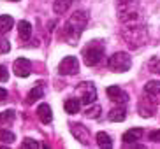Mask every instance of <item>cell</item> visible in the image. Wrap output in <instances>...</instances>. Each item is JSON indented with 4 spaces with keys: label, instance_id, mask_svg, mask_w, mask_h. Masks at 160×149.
Masks as SVG:
<instances>
[{
    "label": "cell",
    "instance_id": "ba28073f",
    "mask_svg": "<svg viewBox=\"0 0 160 149\" xmlns=\"http://www.w3.org/2000/svg\"><path fill=\"white\" fill-rule=\"evenodd\" d=\"M142 133H144L142 128H130V130H127L123 133L122 139H123V142H125V146H132V144H136V140L141 139Z\"/></svg>",
    "mask_w": 160,
    "mask_h": 149
},
{
    "label": "cell",
    "instance_id": "603a6c76",
    "mask_svg": "<svg viewBox=\"0 0 160 149\" xmlns=\"http://www.w3.org/2000/svg\"><path fill=\"white\" fill-rule=\"evenodd\" d=\"M21 147L23 149H37V147H42V146L33 139H25L23 142H21Z\"/></svg>",
    "mask_w": 160,
    "mask_h": 149
},
{
    "label": "cell",
    "instance_id": "9c48e42d",
    "mask_svg": "<svg viewBox=\"0 0 160 149\" xmlns=\"http://www.w3.org/2000/svg\"><path fill=\"white\" fill-rule=\"evenodd\" d=\"M37 116H39V119L44 123V125H49V123L53 121V111H51V107L48 105V103H41L37 107Z\"/></svg>",
    "mask_w": 160,
    "mask_h": 149
},
{
    "label": "cell",
    "instance_id": "9a60e30c",
    "mask_svg": "<svg viewBox=\"0 0 160 149\" xmlns=\"http://www.w3.org/2000/svg\"><path fill=\"white\" fill-rule=\"evenodd\" d=\"M74 0H55V4H53V11L57 14H63L69 11V7L72 5Z\"/></svg>",
    "mask_w": 160,
    "mask_h": 149
},
{
    "label": "cell",
    "instance_id": "44dd1931",
    "mask_svg": "<svg viewBox=\"0 0 160 149\" xmlns=\"http://www.w3.org/2000/svg\"><path fill=\"white\" fill-rule=\"evenodd\" d=\"M100 111H102L100 105H93V107H88L85 111V116L86 118H92V119H97V118L100 116Z\"/></svg>",
    "mask_w": 160,
    "mask_h": 149
},
{
    "label": "cell",
    "instance_id": "4fadbf2b",
    "mask_svg": "<svg viewBox=\"0 0 160 149\" xmlns=\"http://www.w3.org/2000/svg\"><path fill=\"white\" fill-rule=\"evenodd\" d=\"M18 32H19L21 41H28L30 35H32V25H30L28 21H19L18 23Z\"/></svg>",
    "mask_w": 160,
    "mask_h": 149
},
{
    "label": "cell",
    "instance_id": "d4e9b609",
    "mask_svg": "<svg viewBox=\"0 0 160 149\" xmlns=\"http://www.w3.org/2000/svg\"><path fill=\"white\" fill-rule=\"evenodd\" d=\"M150 140L151 142H160V130H153V132H150Z\"/></svg>",
    "mask_w": 160,
    "mask_h": 149
},
{
    "label": "cell",
    "instance_id": "484cf974",
    "mask_svg": "<svg viewBox=\"0 0 160 149\" xmlns=\"http://www.w3.org/2000/svg\"><path fill=\"white\" fill-rule=\"evenodd\" d=\"M7 79H9V74H7V69H5L4 65H0V81H2V83H5Z\"/></svg>",
    "mask_w": 160,
    "mask_h": 149
},
{
    "label": "cell",
    "instance_id": "7a4b0ae2",
    "mask_svg": "<svg viewBox=\"0 0 160 149\" xmlns=\"http://www.w3.org/2000/svg\"><path fill=\"white\" fill-rule=\"evenodd\" d=\"M130 65H132L130 55H128V53H123V51L114 53V55L108 60V67L113 70V72H127V70L130 69Z\"/></svg>",
    "mask_w": 160,
    "mask_h": 149
},
{
    "label": "cell",
    "instance_id": "277c9868",
    "mask_svg": "<svg viewBox=\"0 0 160 149\" xmlns=\"http://www.w3.org/2000/svg\"><path fill=\"white\" fill-rule=\"evenodd\" d=\"M102 56H104V47L95 46V44L88 46L85 51H83V60H85V63L88 67H95L100 60H102Z\"/></svg>",
    "mask_w": 160,
    "mask_h": 149
},
{
    "label": "cell",
    "instance_id": "ac0fdd59",
    "mask_svg": "<svg viewBox=\"0 0 160 149\" xmlns=\"http://www.w3.org/2000/svg\"><path fill=\"white\" fill-rule=\"evenodd\" d=\"M144 93L155 97V95L160 93V81H148L144 84Z\"/></svg>",
    "mask_w": 160,
    "mask_h": 149
},
{
    "label": "cell",
    "instance_id": "8992f818",
    "mask_svg": "<svg viewBox=\"0 0 160 149\" xmlns=\"http://www.w3.org/2000/svg\"><path fill=\"white\" fill-rule=\"evenodd\" d=\"M12 70H14V74L18 77H28L32 74V63L27 58H18L12 63Z\"/></svg>",
    "mask_w": 160,
    "mask_h": 149
},
{
    "label": "cell",
    "instance_id": "7c38bea8",
    "mask_svg": "<svg viewBox=\"0 0 160 149\" xmlns=\"http://www.w3.org/2000/svg\"><path fill=\"white\" fill-rule=\"evenodd\" d=\"M63 107H65L67 114H78L81 111V102L78 98H67L65 103H63Z\"/></svg>",
    "mask_w": 160,
    "mask_h": 149
},
{
    "label": "cell",
    "instance_id": "d6986e66",
    "mask_svg": "<svg viewBox=\"0 0 160 149\" xmlns=\"http://www.w3.org/2000/svg\"><path fill=\"white\" fill-rule=\"evenodd\" d=\"M14 118H16V112L12 111V109L0 112V123H2V125H9V123H12L14 121Z\"/></svg>",
    "mask_w": 160,
    "mask_h": 149
},
{
    "label": "cell",
    "instance_id": "5b68a950",
    "mask_svg": "<svg viewBox=\"0 0 160 149\" xmlns=\"http://www.w3.org/2000/svg\"><path fill=\"white\" fill-rule=\"evenodd\" d=\"M58 72L62 75H74L79 72V61L76 56H65L58 65Z\"/></svg>",
    "mask_w": 160,
    "mask_h": 149
},
{
    "label": "cell",
    "instance_id": "3957f363",
    "mask_svg": "<svg viewBox=\"0 0 160 149\" xmlns=\"http://www.w3.org/2000/svg\"><path fill=\"white\" fill-rule=\"evenodd\" d=\"M76 91H78V95H79V102L81 103L90 105V103H93L95 100H97V89H95L93 83H81V84H78Z\"/></svg>",
    "mask_w": 160,
    "mask_h": 149
},
{
    "label": "cell",
    "instance_id": "2e32d148",
    "mask_svg": "<svg viewBox=\"0 0 160 149\" xmlns=\"http://www.w3.org/2000/svg\"><path fill=\"white\" fill-rule=\"evenodd\" d=\"M44 97V86L42 83H39L35 88L30 89V93H28V103H33L35 100H39V98H42Z\"/></svg>",
    "mask_w": 160,
    "mask_h": 149
},
{
    "label": "cell",
    "instance_id": "83f0119b",
    "mask_svg": "<svg viewBox=\"0 0 160 149\" xmlns=\"http://www.w3.org/2000/svg\"><path fill=\"white\" fill-rule=\"evenodd\" d=\"M9 2H19V0H9Z\"/></svg>",
    "mask_w": 160,
    "mask_h": 149
},
{
    "label": "cell",
    "instance_id": "cb8c5ba5",
    "mask_svg": "<svg viewBox=\"0 0 160 149\" xmlns=\"http://www.w3.org/2000/svg\"><path fill=\"white\" fill-rule=\"evenodd\" d=\"M9 51H11L9 42L5 41V39H0V53H9Z\"/></svg>",
    "mask_w": 160,
    "mask_h": 149
},
{
    "label": "cell",
    "instance_id": "5bb4252c",
    "mask_svg": "<svg viewBox=\"0 0 160 149\" xmlns=\"http://www.w3.org/2000/svg\"><path fill=\"white\" fill-rule=\"evenodd\" d=\"M125 118H127V112H125L123 107H116L109 112V121H113V123H122V121H125Z\"/></svg>",
    "mask_w": 160,
    "mask_h": 149
},
{
    "label": "cell",
    "instance_id": "e0dca14e",
    "mask_svg": "<svg viewBox=\"0 0 160 149\" xmlns=\"http://www.w3.org/2000/svg\"><path fill=\"white\" fill-rule=\"evenodd\" d=\"M95 139H97L99 147H113V140H111V137H109L106 132H99Z\"/></svg>",
    "mask_w": 160,
    "mask_h": 149
},
{
    "label": "cell",
    "instance_id": "52a82bcc",
    "mask_svg": "<svg viewBox=\"0 0 160 149\" xmlns=\"http://www.w3.org/2000/svg\"><path fill=\"white\" fill-rule=\"evenodd\" d=\"M106 93H108V97L116 103H125L128 100V95L125 93L120 86H109V88L106 89Z\"/></svg>",
    "mask_w": 160,
    "mask_h": 149
},
{
    "label": "cell",
    "instance_id": "8fae6325",
    "mask_svg": "<svg viewBox=\"0 0 160 149\" xmlns=\"http://www.w3.org/2000/svg\"><path fill=\"white\" fill-rule=\"evenodd\" d=\"M12 26H14V19H12V16H9V14H2V16H0V35H5Z\"/></svg>",
    "mask_w": 160,
    "mask_h": 149
},
{
    "label": "cell",
    "instance_id": "7402d4cb",
    "mask_svg": "<svg viewBox=\"0 0 160 149\" xmlns=\"http://www.w3.org/2000/svg\"><path fill=\"white\" fill-rule=\"evenodd\" d=\"M148 67L151 69V72L160 74V56H153V58L148 61Z\"/></svg>",
    "mask_w": 160,
    "mask_h": 149
},
{
    "label": "cell",
    "instance_id": "ffe728a7",
    "mask_svg": "<svg viewBox=\"0 0 160 149\" xmlns=\"http://www.w3.org/2000/svg\"><path fill=\"white\" fill-rule=\"evenodd\" d=\"M14 139H16V135L11 130H5V128L0 130V142H2V144H12Z\"/></svg>",
    "mask_w": 160,
    "mask_h": 149
},
{
    "label": "cell",
    "instance_id": "30bf717a",
    "mask_svg": "<svg viewBox=\"0 0 160 149\" xmlns=\"http://www.w3.org/2000/svg\"><path fill=\"white\" fill-rule=\"evenodd\" d=\"M72 133L74 137H78V140H81V144H88V130L83 125H72Z\"/></svg>",
    "mask_w": 160,
    "mask_h": 149
},
{
    "label": "cell",
    "instance_id": "6da1fadb",
    "mask_svg": "<svg viewBox=\"0 0 160 149\" xmlns=\"http://www.w3.org/2000/svg\"><path fill=\"white\" fill-rule=\"evenodd\" d=\"M86 23H88V14L85 11H76L74 14H71V18L67 19V23L63 25L62 39H65L71 46H76L81 33L85 32Z\"/></svg>",
    "mask_w": 160,
    "mask_h": 149
},
{
    "label": "cell",
    "instance_id": "4316f807",
    "mask_svg": "<svg viewBox=\"0 0 160 149\" xmlns=\"http://www.w3.org/2000/svg\"><path fill=\"white\" fill-rule=\"evenodd\" d=\"M5 98H7V89L0 88V102H2V100H5Z\"/></svg>",
    "mask_w": 160,
    "mask_h": 149
}]
</instances>
